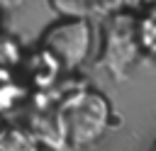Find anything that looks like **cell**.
<instances>
[{
	"label": "cell",
	"mask_w": 156,
	"mask_h": 151,
	"mask_svg": "<svg viewBox=\"0 0 156 151\" xmlns=\"http://www.w3.org/2000/svg\"><path fill=\"white\" fill-rule=\"evenodd\" d=\"M58 117L63 124L66 144L68 146H90L102 139L112 122V105L110 100L93 88H80L61 97Z\"/></svg>",
	"instance_id": "6da1fadb"
},
{
	"label": "cell",
	"mask_w": 156,
	"mask_h": 151,
	"mask_svg": "<svg viewBox=\"0 0 156 151\" xmlns=\"http://www.w3.org/2000/svg\"><path fill=\"white\" fill-rule=\"evenodd\" d=\"M149 151H156V139H154V144H151V149Z\"/></svg>",
	"instance_id": "ba28073f"
},
{
	"label": "cell",
	"mask_w": 156,
	"mask_h": 151,
	"mask_svg": "<svg viewBox=\"0 0 156 151\" xmlns=\"http://www.w3.org/2000/svg\"><path fill=\"white\" fill-rule=\"evenodd\" d=\"M0 151H41V144L29 132V127L5 124L0 127Z\"/></svg>",
	"instance_id": "5b68a950"
},
{
	"label": "cell",
	"mask_w": 156,
	"mask_h": 151,
	"mask_svg": "<svg viewBox=\"0 0 156 151\" xmlns=\"http://www.w3.org/2000/svg\"><path fill=\"white\" fill-rule=\"evenodd\" d=\"M27 95V88L10 78V71H0V112L12 110Z\"/></svg>",
	"instance_id": "8992f818"
},
{
	"label": "cell",
	"mask_w": 156,
	"mask_h": 151,
	"mask_svg": "<svg viewBox=\"0 0 156 151\" xmlns=\"http://www.w3.org/2000/svg\"><path fill=\"white\" fill-rule=\"evenodd\" d=\"M39 49H44L63 71H76L80 68L93 49V27L85 17H61L51 22L41 37H39Z\"/></svg>",
	"instance_id": "7a4b0ae2"
},
{
	"label": "cell",
	"mask_w": 156,
	"mask_h": 151,
	"mask_svg": "<svg viewBox=\"0 0 156 151\" xmlns=\"http://www.w3.org/2000/svg\"><path fill=\"white\" fill-rule=\"evenodd\" d=\"M24 66H27V80L32 83V85H37V88H51L54 83H56V78H58V73H61V68H58V63L44 51V49H34L27 58H24Z\"/></svg>",
	"instance_id": "277c9868"
},
{
	"label": "cell",
	"mask_w": 156,
	"mask_h": 151,
	"mask_svg": "<svg viewBox=\"0 0 156 151\" xmlns=\"http://www.w3.org/2000/svg\"><path fill=\"white\" fill-rule=\"evenodd\" d=\"M139 39H136V19L132 15H112L105 22V41H102V56L100 66L115 78H127L129 68L139 58Z\"/></svg>",
	"instance_id": "3957f363"
},
{
	"label": "cell",
	"mask_w": 156,
	"mask_h": 151,
	"mask_svg": "<svg viewBox=\"0 0 156 151\" xmlns=\"http://www.w3.org/2000/svg\"><path fill=\"white\" fill-rule=\"evenodd\" d=\"M136 39L141 51L156 56V7L141 19H136Z\"/></svg>",
	"instance_id": "52a82bcc"
}]
</instances>
